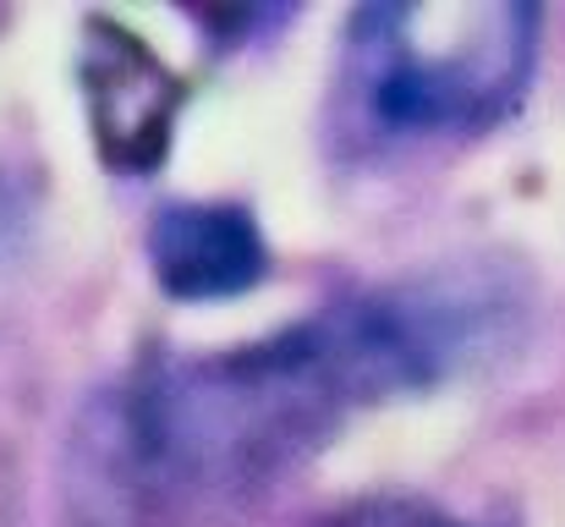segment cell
<instances>
[{"mask_svg":"<svg viewBox=\"0 0 565 527\" xmlns=\"http://www.w3.org/2000/svg\"><path fill=\"white\" fill-rule=\"evenodd\" d=\"M110 44H88V105L94 133L110 160L121 166H154L171 138V110L182 99L177 77L127 33H110Z\"/></svg>","mask_w":565,"mask_h":527,"instance_id":"obj_3","label":"cell"},{"mask_svg":"<svg viewBox=\"0 0 565 527\" xmlns=\"http://www.w3.org/2000/svg\"><path fill=\"white\" fill-rule=\"evenodd\" d=\"M143 247L177 303H225L269 281V242L242 203H166Z\"/></svg>","mask_w":565,"mask_h":527,"instance_id":"obj_2","label":"cell"},{"mask_svg":"<svg viewBox=\"0 0 565 527\" xmlns=\"http://www.w3.org/2000/svg\"><path fill=\"white\" fill-rule=\"evenodd\" d=\"M330 527H467L434 506H417V500H363L352 512H341Z\"/></svg>","mask_w":565,"mask_h":527,"instance_id":"obj_4","label":"cell"},{"mask_svg":"<svg viewBox=\"0 0 565 527\" xmlns=\"http://www.w3.org/2000/svg\"><path fill=\"white\" fill-rule=\"evenodd\" d=\"M544 11L478 6H363L341 39V99L374 138H467L505 122L539 66Z\"/></svg>","mask_w":565,"mask_h":527,"instance_id":"obj_1","label":"cell"}]
</instances>
